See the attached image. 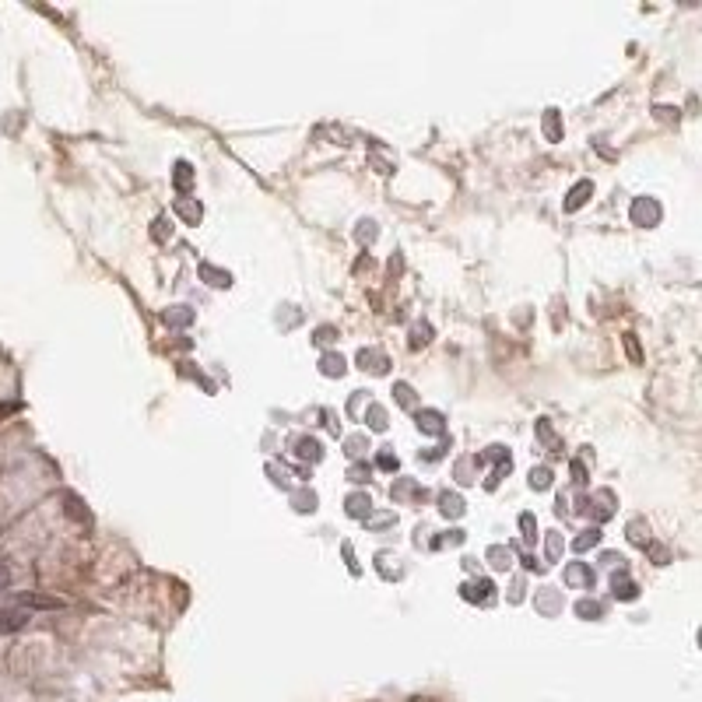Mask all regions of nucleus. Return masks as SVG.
I'll return each mask as SVG.
<instances>
[{
	"mask_svg": "<svg viewBox=\"0 0 702 702\" xmlns=\"http://www.w3.org/2000/svg\"><path fill=\"white\" fill-rule=\"evenodd\" d=\"M632 215H636V218H650V222H653V218H657V208H653V204H639V208H632Z\"/></svg>",
	"mask_w": 702,
	"mask_h": 702,
	"instance_id": "obj_5",
	"label": "nucleus"
},
{
	"mask_svg": "<svg viewBox=\"0 0 702 702\" xmlns=\"http://www.w3.org/2000/svg\"><path fill=\"white\" fill-rule=\"evenodd\" d=\"M8 583H11V573H8V566H4V562H0V590L8 587Z\"/></svg>",
	"mask_w": 702,
	"mask_h": 702,
	"instance_id": "obj_6",
	"label": "nucleus"
},
{
	"mask_svg": "<svg viewBox=\"0 0 702 702\" xmlns=\"http://www.w3.org/2000/svg\"><path fill=\"white\" fill-rule=\"evenodd\" d=\"M25 622H29V615H22V611H0V636L22 629Z\"/></svg>",
	"mask_w": 702,
	"mask_h": 702,
	"instance_id": "obj_1",
	"label": "nucleus"
},
{
	"mask_svg": "<svg viewBox=\"0 0 702 702\" xmlns=\"http://www.w3.org/2000/svg\"><path fill=\"white\" fill-rule=\"evenodd\" d=\"M422 429H429V432L443 429V418H439V415H432V411H425V415H422Z\"/></svg>",
	"mask_w": 702,
	"mask_h": 702,
	"instance_id": "obj_3",
	"label": "nucleus"
},
{
	"mask_svg": "<svg viewBox=\"0 0 702 702\" xmlns=\"http://www.w3.org/2000/svg\"><path fill=\"white\" fill-rule=\"evenodd\" d=\"M587 194H590V183H580V187H576V190H573V201H569V204H566V208H569V211H573V208H576V204H583V201H587Z\"/></svg>",
	"mask_w": 702,
	"mask_h": 702,
	"instance_id": "obj_2",
	"label": "nucleus"
},
{
	"mask_svg": "<svg viewBox=\"0 0 702 702\" xmlns=\"http://www.w3.org/2000/svg\"><path fill=\"white\" fill-rule=\"evenodd\" d=\"M369 425H373V429H387V411H380V408L369 411Z\"/></svg>",
	"mask_w": 702,
	"mask_h": 702,
	"instance_id": "obj_4",
	"label": "nucleus"
}]
</instances>
